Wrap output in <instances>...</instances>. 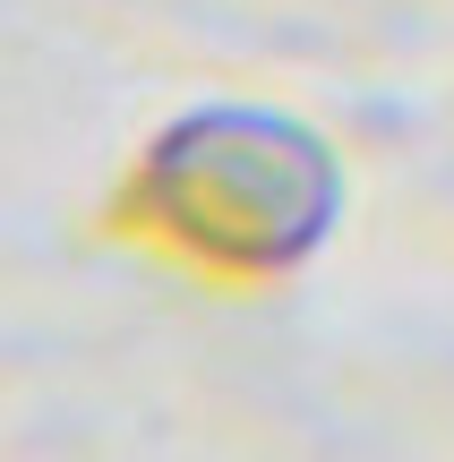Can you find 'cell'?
<instances>
[{
  "mask_svg": "<svg viewBox=\"0 0 454 462\" xmlns=\"http://www.w3.org/2000/svg\"><path fill=\"white\" fill-rule=\"evenodd\" d=\"M137 215L198 265H292L335 215V171L283 120H189L137 171Z\"/></svg>",
  "mask_w": 454,
  "mask_h": 462,
  "instance_id": "1",
  "label": "cell"
}]
</instances>
